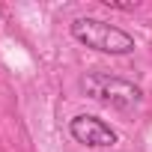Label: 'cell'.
Returning a JSON list of instances; mask_svg holds the SVG:
<instances>
[{
    "label": "cell",
    "mask_w": 152,
    "mask_h": 152,
    "mask_svg": "<svg viewBox=\"0 0 152 152\" xmlns=\"http://www.w3.org/2000/svg\"><path fill=\"white\" fill-rule=\"evenodd\" d=\"M72 36L78 39L81 45L93 48V51L113 54V57H122V54L134 51V39L122 27L107 24L102 18H75L72 21Z\"/></svg>",
    "instance_id": "6da1fadb"
},
{
    "label": "cell",
    "mask_w": 152,
    "mask_h": 152,
    "mask_svg": "<svg viewBox=\"0 0 152 152\" xmlns=\"http://www.w3.org/2000/svg\"><path fill=\"white\" fill-rule=\"evenodd\" d=\"M81 87H84V93H87L90 99L104 102V104H110V107H116V110H131V107H137L140 99H143L140 87H134V84L125 81V78L107 75V72H93V75H87V78L81 81Z\"/></svg>",
    "instance_id": "7a4b0ae2"
},
{
    "label": "cell",
    "mask_w": 152,
    "mask_h": 152,
    "mask_svg": "<svg viewBox=\"0 0 152 152\" xmlns=\"http://www.w3.org/2000/svg\"><path fill=\"white\" fill-rule=\"evenodd\" d=\"M69 131H72V137L78 140V143L93 146V149H107V146L116 143V131L104 119L90 116V113H78V116L69 122Z\"/></svg>",
    "instance_id": "3957f363"
},
{
    "label": "cell",
    "mask_w": 152,
    "mask_h": 152,
    "mask_svg": "<svg viewBox=\"0 0 152 152\" xmlns=\"http://www.w3.org/2000/svg\"><path fill=\"white\" fill-rule=\"evenodd\" d=\"M102 3H104L107 9H122V12H128V9H137V0H128V3H119V0H102Z\"/></svg>",
    "instance_id": "277c9868"
}]
</instances>
